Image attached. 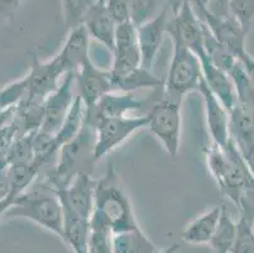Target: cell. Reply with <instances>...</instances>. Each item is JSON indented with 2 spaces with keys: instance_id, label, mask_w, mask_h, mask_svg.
<instances>
[{
  "instance_id": "8",
  "label": "cell",
  "mask_w": 254,
  "mask_h": 253,
  "mask_svg": "<svg viewBox=\"0 0 254 253\" xmlns=\"http://www.w3.org/2000/svg\"><path fill=\"white\" fill-rule=\"evenodd\" d=\"M167 34L172 41L181 42L198 60L206 56L204 48V24L190 0H180L173 17L168 19Z\"/></svg>"
},
{
  "instance_id": "38",
  "label": "cell",
  "mask_w": 254,
  "mask_h": 253,
  "mask_svg": "<svg viewBox=\"0 0 254 253\" xmlns=\"http://www.w3.org/2000/svg\"><path fill=\"white\" fill-rule=\"evenodd\" d=\"M238 61H239L240 64H242V66L244 67L247 75H248L249 80H251L252 85L254 86V59L248 52H246L243 56H240L239 59H238Z\"/></svg>"
},
{
  "instance_id": "23",
  "label": "cell",
  "mask_w": 254,
  "mask_h": 253,
  "mask_svg": "<svg viewBox=\"0 0 254 253\" xmlns=\"http://www.w3.org/2000/svg\"><path fill=\"white\" fill-rule=\"evenodd\" d=\"M221 206H214L198 215L182 232V240L187 245H209L220 218Z\"/></svg>"
},
{
  "instance_id": "7",
  "label": "cell",
  "mask_w": 254,
  "mask_h": 253,
  "mask_svg": "<svg viewBox=\"0 0 254 253\" xmlns=\"http://www.w3.org/2000/svg\"><path fill=\"white\" fill-rule=\"evenodd\" d=\"M193 8L201 22L209 28L214 38L229 50L235 59H239L247 52L246 37L248 32L232 15H218L212 13L206 4L193 0Z\"/></svg>"
},
{
  "instance_id": "42",
  "label": "cell",
  "mask_w": 254,
  "mask_h": 253,
  "mask_svg": "<svg viewBox=\"0 0 254 253\" xmlns=\"http://www.w3.org/2000/svg\"><path fill=\"white\" fill-rule=\"evenodd\" d=\"M180 248H181V245H180V243H175V245L168 246L166 250L157 251L156 253H177L180 251Z\"/></svg>"
},
{
  "instance_id": "4",
  "label": "cell",
  "mask_w": 254,
  "mask_h": 253,
  "mask_svg": "<svg viewBox=\"0 0 254 253\" xmlns=\"http://www.w3.org/2000/svg\"><path fill=\"white\" fill-rule=\"evenodd\" d=\"M206 164L223 196L237 206L247 177L251 175L243 155L232 138L224 148L212 142L205 150Z\"/></svg>"
},
{
  "instance_id": "43",
  "label": "cell",
  "mask_w": 254,
  "mask_h": 253,
  "mask_svg": "<svg viewBox=\"0 0 254 253\" xmlns=\"http://www.w3.org/2000/svg\"><path fill=\"white\" fill-rule=\"evenodd\" d=\"M78 253H89V252H87V250H86V251H82V252H78Z\"/></svg>"
},
{
  "instance_id": "5",
  "label": "cell",
  "mask_w": 254,
  "mask_h": 253,
  "mask_svg": "<svg viewBox=\"0 0 254 253\" xmlns=\"http://www.w3.org/2000/svg\"><path fill=\"white\" fill-rule=\"evenodd\" d=\"M182 100L171 97L163 92L162 97L154 100L147 113V128L162 143L166 152L172 160H176L181 145V115Z\"/></svg>"
},
{
  "instance_id": "9",
  "label": "cell",
  "mask_w": 254,
  "mask_h": 253,
  "mask_svg": "<svg viewBox=\"0 0 254 253\" xmlns=\"http://www.w3.org/2000/svg\"><path fill=\"white\" fill-rule=\"evenodd\" d=\"M148 127V117H114L101 119L95 127L96 131V161L112 152L135 132Z\"/></svg>"
},
{
  "instance_id": "45",
  "label": "cell",
  "mask_w": 254,
  "mask_h": 253,
  "mask_svg": "<svg viewBox=\"0 0 254 253\" xmlns=\"http://www.w3.org/2000/svg\"><path fill=\"white\" fill-rule=\"evenodd\" d=\"M252 229H253V232H254V223H253V226H252Z\"/></svg>"
},
{
  "instance_id": "36",
  "label": "cell",
  "mask_w": 254,
  "mask_h": 253,
  "mask_svg": "<svg viewBox=\"0 0 254 253\" xmlns=\"http://www.w3.org/2000/svg\"><path fill=\"white\" fill-rule=\"evenodd\" d=\"M105 8L117 25L130 22L131 0H105Z\"/></svg>"
},
{
  "instance_id": "13",
  "label": "cell",
  "mask_w": 254,
  "mask_h": 253,
  "mask_svg": "<svg viewBox=\"0 0 254 253\" xmlns=\"http://www.w3.org/2000/svg\"><path fill=\"white\" fill-rule=\"evenodd\" d=\"M113 65L110 73L119 75L142 66V55L138 45L137 27L134 23L126 22L117 25L115 46L113 51Z\"/></svg>"
},
{
  "instance_id": "31",
  "label": "cell",
  "mask_w": 254,
  "mask_h": 253,
  "mask_svg": "<svg viewBox=\"0 0 254 253\" xmlns=\"http://www.w3.org/2000/svg\"><path fill=\"white\" fill-rule=\"evenodd\" d=\"M99 0H62L64 20L67 29L84 25L87 14Z\"/></svg>"
},
{
  "instance_id": "41",
  "label": "cell",
  "mask_w": 254,
  "mask_h": 253,
  "mask_svg": "<svg viewBox=\"0 0 254 253\" xmlns=\"http://www.w3.org/2000/svg\"><path fill=\"white\" fill-rule=\"evenodd\" d=\"M15 109L17 108H9L4 109V110H0V128H1L4 124H6L11 118L14 117Z\"/></svg>"
},
{
  "instance_id": "39",
  "label": "cell",
  "mask_w": 254,
  "mask_h": 253,
  "mask_svg": "<svg viewBox=\"0 0 254 253\" xmlns=\"http://www.w3.org/2000/svg\"><path fill=\"white\" fill-rule=\"evenodd\" d=\"M207 8L218 15H229V0H211Z\"/></svg>"
},
{
  "instance_id": "2",
  "label": "cell",
  "mask_w": 254,
  "mask_h": 253,
  "mask_svg": "<svg viewBox=\"0 0 254 253\" xmlns=\"http://www.w3.org/2000/svg\"><path fill=\"white\" fill-rule=\"evenodd\" d=\"M95 128L84 123L80 132L62 146L55 166L41 171V173L45 172L43 178L57 190L67 187L77 176L92 175L94 165L98 162L95 159Z\"/></svg>"
},
{
  "instance_id": "24",
  "label": "cell",
  "mask_w": 254,
  "mask_h": 253,
  "mask_svg": "<svg viewBox=\"0 0 254 253\" xmlns=\"http://www.w3.org/2000/svg\"><path fill=\"white\" fill-rule=\"evenodd\" d=\"M153 245L139 228L113 234V253H156Z\"/></svg>"
},
{
  "instance_id": "14",
  "label": "cell",
  "mask_w": 254,
  "mask_h": 253,
  "mask_svg": "<svg viewBox=\"0 0 254 253\" xmlns=\"http://www.w3.org/2000/svg\"><path fill=\"white\" fill-rule=\"evenodd\" d=\"M75 83L85 108L95 105L104 95L114 91L110 70L95 66L91 59L87 60L75 74Z\"/></svg>"
},
{
  "instance_id": "29",
  "label": "cell",
  "mask_w": 254,
  "mask_h": 253,
  "mask_svg": "<svg viewBox=\"0 0 254 253\" xmlns=\"http://www.w3.org/2000/svg\"><path fill=\"white\" fill-rule=\"evenodd\" d=\"M37 132L25 134H18L14 142L11 143L10 148L6 152L5 162L8 165L15 164H28L34 159V150H33V139L34 134Z\"/></svg>"
},
{
  "instance_id": "16",
  "label": "cell",
  "mask_w": 254,
  "mask_h": 253,
  "mask_svg": "<svg viewBox=\"0 0 254 253\" xmlns=\"http://www.w3.org/2000/svg\"><path fill=\"white\" fill-rule=\"evenodd\" d=\"M170 6L171 3H168L153 19L137 27L138 45L142 55V66L145 69H152L157 53L161 50V46L165 41V34H167V24L170 19L168 18Z\"/></svg>"
},
{
  "instance_id": "1",
  "label": "cell",
  "mask_w": 254,
  "mask_h": 253,
  "mask_svg": "<svg viewBox=\"0 0 254 253\" xmlns=\"http://www.w3.org/2000/svg\"><path fill=\"white\" fill-rule=\"evenodd\" d=\"M90 222L108 227L114 234L139 228L130 199L112 164L105 175L96 180L94 212Z\"/></svg>"
},
{
  "instance_id": "19",
  "label": "cell",
  "mask_w": 254,
  "mask_h": 253,
  "mask_svg": "<svg viewBox=\"0 0 254 253\" xmlns=\"http://www.w3.org/2000/svg\"><path fill=\"white\" fill-rule=\"evenodd\" d=\"M229 133L240 151L254 142V104L235 100L229 111Z\"/></svg>"
},
{
  "instance_id": "35",
  "label": "cell",
  "mask_w": 254,
  "mask_h": 253,
  "mask_svg": "<svg viewBox=\"0 0 254 253\" xmlns=\"http://www.w3.org/2000/svg\"><path fill=\"white\" fill-rule=\"evenodd\" d=\"M230 253H254V232L246 220L238 218V233Z\"/></svg>"
},
{
  "instance_id": "12",
  "label": "cell",
  "mask_w": 254,
  "mask_h": 253,
  "mask_svg": "<svg viewBox=\"0 0 254 253\" xmlns=\"http://www.w3.org/2000/svg\"><path fill=\"white\" fill-rule=\"evenodd\" d=\"M73 84H75V74H66L60 83L59 87L43 101L45 119L39 131L55 136L61 129L75 101Z\"/></svg>"
},
{
  "instance_id": "28",
  "label": "cell",
  "mask_w": 254,
  "mask_h": 253,
  "mask_svg": "<svg viewBox=\"0 0 254 253\" xmlns=\"http://www.w3.org/2000/svg\"><path fill=\"white\" fill-rule=\"evenodd\" d=\"M204 24V23H202ZM204 48L206 52L207 57L210 61L219 67L220 70L229 74L234 65L237 64L238 60L232 55L229 50H226L221 43H219L211 32L209 31V28L204 24Z\"/></svg>"
},
{
  "instance_id": "20",
  "label": "cell",
  "mask_w": 254,
  "mask_h": 253,
  "mask_svg": "<svg viewBox=\"0 0 254 253\" xmlns=\"http://www.w3.org/2000/svg\"><path fill=\"white\" fill-rule=\"evenodd\" d=\"M200 64H201L202 79L205 80L209 89L225 106L226 110L230 111L237 100V95H235L234 85H233L229 74L216 67L210 61L207 55L200 59Z\"/></svg>"
},
{
  "instance_id": "18",
  "label": "cell",
  "mask_w": 254,
  "mask_h": 253,
  "mask_svg": "<svg viewBox=\"0 0 254 253\" xmlns=\"http://www.w3.org/2000/svg\"><path fill=\"white\" fill-rule=\"evenodd\" d=\"M90 36L85 25H80L71 29L64 47L56 56L57 61L61 65L64 75L68 73L76 74L82 65L90 59L89 55Z\"/></svg>"
},
{
  "instance_id": "21",
  "label": "cell",
  "mask_w": 254,
  "mask_h": 253,
  "mask_svg": "<svg viewBox=\"0 0 254 253\" xmlns=\"http://www.w3.org/2000/svg\"><path fill=\"white\" fill-rule=\"evenodd\" d=\"M90 38H94L105 46L113 53L115 46V32L117 24L109 15L105 8V3H98L92 6L84 22Z\"/></svg>"
},
{
  "instance_id": "10",
  "label": "cell",
  "mask_w": 254,
  "mask_h": 253,
  "mask_svg": "<svg viewBox=\"0 0 254 253\" xmlns=\"http://www.w3.org/2000/svg\"><path fill=\"white\" fill-rule=\"evenodd\" d=\"M153 101L149 99H139L133 92H120L115 94L114 91L104 95L95 105L85 108L84 123L95 128L98 123L105 118L124 117L127 113L138 111L151 108Z\"/></svg>"
},
{
  "instance_id": "26",
  "label": "cell",
  "mask_w": 254,
  "mask_h": 253,
  "mask_svg": "<svg viewBox=\"0 0 254 253\" xmlns=\"http://www.w3.org/2000/svg\"><path fill=\"white\" fill-rule=\"evenodd\" d=\"M90 236V220L81 219L71 214H64V236L62 240L70 246L73 253L87 250Z\"/></svg>"
},
{
  "instance_id": "6",
  "label": "cell",
  "mask_w": 254,
  "mask_h": 253,
  "mask_svg": "<svg viewBox=\"0 0 254 253\" xmlns=\"http://www.w3.org/2000/svg\"><path fill=\"white\" fill-rule=\"evenodd\" d=\"M173 55L165 80L163 92L167 96L184 100V96L190 92L198 91L202 79V70L197 56L181 42L172 41Z\"/></svg>"
},
{
  "instance_id": "37",
  "label": "cell",
  "mask_w": 254,
  "mask_h": 253,
  "mask_svg": "<svg viewBox=\"0 0 254 253\" xmlns=\"http://www.w3.org/2000/svg\"><path fill=\"white\" fill-rule=\"evenodd\" d=\"M22 3L23 0H0V23L10 19Z\"/></svg>"
},
{
  "instance_id": "40",
  "label": "cell",
  "mask_w": 254,
  "mask_h": 253,
  "mask_svg": "<svg viewBox=\"0 0 254 253\" xmlns=\"http://www.w3.org/2000/svg\"><path fill=\"white\" fill-rule=\"evenodd\" d=\"M240 152H242L244 160H246V164L248 166L249 171L254 176V142L252 145H249L248 147L244 148V150L240 151Z\"/></svg>"
},
{
  "instance_id": "11",
  "label": "cell",
  "mask_w": 254,
  "mask_h": 253,
  "mask_svg": "<svg viewBox=\"0 0 254 253\" xmlns=\"http://www.w3.org/2000/svg\"><path fill=\"white\" fill-rule=\"evenodd\" d=\"M96 180L91 175H80L64 189L55 190L62 204L64 214H71L81 219H91L94 212V195Z\"/></svg>"
},
{
  "instance_id": "22",
  "label": "cell",
  "mask_w": 254,
  "mask_h": 253,
  "mask_svg": "<svg viewBox=\"0 0 254 253\" xmlns=\"http://www.w3.org/2000/svg\"><path fill=\"white\" fill-rule=\"evenodd\" d=\"M112 83L114 91L120 92H134L137 90L147 89V87L159 89L165 86V80L153 75L151 70L143 66H138L119 75L112 74Z\"/></svg>"
},
{
  "instance_id": "15",
  "label": "cell",
  "mask_w": 254,
  "mask_h": 253,
  "mask_svg": "<svg viewBox=\"0 0 254 253\" xmlns=\"http://www.w3.org/2000/svg\"><path fill=\"white\" fill-rule=\"evenodd\" d=\"M62 76H64V73L56 57L50 61L34 60L27 74L29 81L28 97L23 103H43L59 87Z\"/></svg>"
},
{
  "instance_id": "32",
  "label": "cell",
  "mask_w": 254,
  "mask_h": 253,
  "mask_svg": "<svg viewBox=\"0 0 254 253\" xmlns=\"http://www.w3.org/2000/svg\"><path fill=\"white\" fill-rule=\"evenodd\" d=\"M167 4H163V0H131L130 20L139 27L158 15Z\"/></svg>"
},
{
  "instance_id": "17",
  "label": "cell",
  "mask_w": 254,
  "mask_h": 253,
  "mask_svg": "<svg viewBox=\"0 0 254 253\" xmlns=\"http://www.w3.org/2000/svg\"><path fill=\"white\" fill-rule=\"evenodd\" d=\"M198 91L204 99L207 131H209L210 137L215 145L224 148L230 139L229 111L226 110L225 106L209 89L204 79H201V81H200Z\"/></svg>"
},
{
  "instance_id": "25",
  "label": "cell",
  "mask_w": 254,
  "mask_h": 253,
  "mask_svg": "<svg viewBox=\"0 0 254 253\" xmlns=\"http://www.w3.org/2000/svg\"><path fill=\"white\" fill-rule=\"evenodd\" d=\"M238 233V220H233L226 206H221L220 218L214 236L210 241L212 253H230Z\"/></svg>"
},
{
  "instance_id": "44",
  "label": "cell",
  "mask_w": 254,
  "mask_h": 253,
  "mask_svg": "<svg viewBox=\"0 0 254 253\" xmlns=\"http://www.w3.org/2000/svg\"><path fill=\"white\" fill-rule=\"evenodd\" d=\"M99 1H100V3H105V0H99Z\"/></svg>"
},
{
  "instance_id": "30",
  "label": "cell",
  "mask_w": 254,
  "mask_h": 253,
  "mask_svg": "<svg viewBox=\"0 0 254 253\" xmlns=\"http://www.w3.org/2000/svg\"><path fill=\"white\" fill-rule=\"evenodd\" d=\"M29 92V81L27 75L22 79L4 85L0 89V110L17 108L20 103L27 100Z\"/></svg>"
},
{
  "instance_id": "33",
  "label": "cell",
  "mask_w": 254,
  "mask_h": 253,
  "mask_svg": "<svg viewBox=\"0 0 254 253\" xmlns=\"http://www.w3.org/2000/svg\"><path fill=\"white\" fill-rule=\"evenodd\" d=\"M235 208L239 212L240 219L246 220L251 226L254 223V176L249 175L247 177L246 182L242 192H240L239 200Z\"/></svg>"
},
{
  "instance_id": "27",
  "label": "cell",
  "mask_w": 254,
  "mask_h": 253,
  "mask_svg": "<svg viewBox=\"0 0 254 253\" xmlns=\"http://www.w3.org/2000/svg\"><path fill=\"white\" fill-rule=\"evenodd\" d=\"M84 117L85 105L82 103L81 97L77 95L75 97V101H73L70 113H68V115L64 119V124H62L61 129L53 136V145H55V147H56V150L59 152L64 143H67L68 141H71L80 132V129L84 125Z\"/></svg>"
},
{
  "instance_id": "34",
  "label": "cell",
  "mask_w": 254,
  "mask_h": 253,
  "mask_svg": "<svg viewBox=\"0 0 254 253\" xmlns=\"http://www.w3.org/2000/svg\"><path fill=\"white\" fill-rule=\"evenodd\" d=\"M229 14L249 32L254 22V0H229Z\"/></svg>"
},
{
  "instance_id": "3",
  "label": "cell",
  "mask_w": 254,
  "mask_h": 253,
  "mask_svg": "<svg viewBox=\"0 0 254 253\" xmlns=\"http://www.w3.org/2000/svg\"><path fill=\"white\" fill-rule=\"evenodd\" d=\"M4 217L32 220L60 238L64 236L62 204L52 185L45 178L37 177L31 187L11 204Z\"/></svg>"
}]
</instances>
